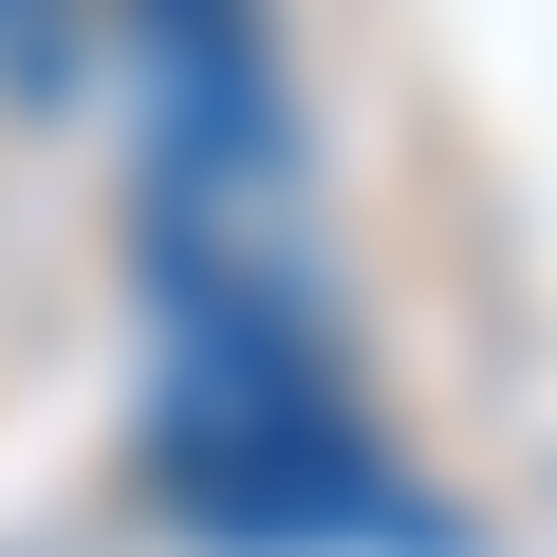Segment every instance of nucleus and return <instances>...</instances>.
<instances>
[{"label": "nucleus", "mask_w": 557, "mask_h": 557, "mask_svg": "<svg viewBox=\"0 0 557 557\" xmlns=\"http://www.w3.org/2000/svg\"><path fill=\"white\" fill-rule=\"evenodd\" d=\"M168 278V391H149V483L242 539V557H335V539H409L446 557V520L391 483V446L335 391V335L298 317V260H149Z\"/></svg>", "instance_id": "obj_1"}, {"label": "nucleus", "mask_w": 557, "mask_h": 557, "mask_svg": "<svg viewBox=\"0 0 557 557\" xmlns=\"http://www.w3.org/2000/svg\"><path fill=\"white\" fill-rule=\"evenodd\" d=\"M75 75V0H0V94H57Z\"/></svg>", "instance_id": "obj_2"}]
</instances>
